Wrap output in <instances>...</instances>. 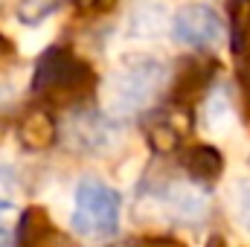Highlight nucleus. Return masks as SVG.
<instances>
[{
	"mask_svg": "<svg viewBox=\"0 0 250 247\" xmlns=\"http://www.w3.org/2000/svg\"><path fill=\"white\" fill-rule=\"evenodd\" d=\"M29 90L35 96V105H44L53 114L82 108L96 96L99 73L84 56L59 44L41 53V59L32 70Z\"/></svg>",
	"mask_w": 250,
	"mask_h": 247,
	"instance_id": "f257e3e1",
	"label": "nucleus"
},
{
	"mask_svg": "<svg viewBox=\"0 0 250 247\" xmlns=\"http://www.w3.org/2000/svg\"><path fill=\"white\" fill-rule=\"evenodd\" d=\"M169 67L154 56H125L105 82V105L114 117H134L157 105L169 90Z\"/></svg>",
	"mask_w": 250,
	"mask_h": 247,
	"instance_id": "f03ea898",
	"label": "nucleus"
},
{
	"mask_svg": "<svg viewBox=\"0 0 250 247\" xmlns=\"http://www.w3.org/2000/svg\"><path fill=\"white\" fill-rule=\"evenodd\" d=\"M123 218V195L102 178H82L73 192V230L82 239L105 242L117 236Z\"/></svg>",
	"mask_w": 250,
	"mask_h": 247,
	"instance_id": "7ed1b4c3",
	"label": "nucleus"
},
{
	"mask_svg": "<svg viewBox=\"0 0 250 247\" xmlns=\"http://www.w3.org/2000/svg\"><path fill=\"white\" fill-rule=\"evenodd\" d=\"M221 73V62L209 53H192L184 56L181 62L175 64L172 79H169V108L189 114L192 108H198V102L207 96V90L215 84Z\"/></svg>",
	"mask_w": 250,
	"mask_h": 247,
	"instance_id": "20e7f679",
	"label": "nucleus"
},
{
	"mask_svg": "<svg viewBox=\"0 0 250 247\" xmlns=\"http://www.w3.org/2000/svg\"><path fill=\"white\" fill-rule=\"evenodd\" d=\"M172 35L178 44L189 47L192 53H209L212 47H218L230 29L224 26L221 15L207 6V3H189L184 9L175 12L172 18Z\"/></svg>",
	"mask_w": 250,
	"mask_h": 247,
	"instance_id": "39448f33",
	"label": "nucleus"
},
{
	"mask_svg": "<svg viewBox=\"0 0 250 247\" xmlns=\"http://www.w3.org/2000/svg\"><path fill=\"white\" fill-rule=\"evenodd\" d=\"M15 247H76L70 236L53 224L50 212L38 204L26 206L15 227Z\"/></svg>",
	"mask_w": 250,
	"mask_h": 247,
	"instance_id": "423d86ee",
	"label": "nucleus"
},
{
	"mask_svg": "<svg viewBox=\"0 0 250 247\" xmlns=\"http://www.w3.org/2000/svg\"><path fill=\"white\" fill-rule=\"evenodd\" d=\"M67 143L82 154H99L114 143V123L96 111H79L67 125Z\"/></svg>",
	"mask_w": 250,
	"mask_h": 247,
	"instance_id": "0eeeda50",
	"label": "nucleus"
},
{
	"mask_svg": "<svg viewBox=\"0 0 250 247\" xmlns=\"http://www.w3.org/2000/svg\"><path fill=\"white\" fill-rule=\"evenodd\" d=\"M18 143L26 148V151H50L59 140V123H56V114L44 105H32L23 111V117L18 120Z\"/></svg>",
	"mask_w": 250,
	"mask_h": 247,
	"instance_id": "6e6552de",
	"label": "nucleus"
},
{
	"mask_svg": "<svg viewBox=\"0 0 250 247\" xmlns=\"http://www.w3.org/2000/svg\"><path fill=\"white\" fill-rule=\"evenodd\" d=\"M178 166L195 184H215L224 175V154L209 143H189L178 151Z\"/></svg>",
	"mask_w": 250,
	"mask_h": 247,
	"instance_id": "1a4fd4ad",
	"label": "nucleus"
},
{
	"mask_svg": "<svg viewBox=\"0 0 250 247\" xmlns=\"http://www.w3.org/2000/svg\"><path fill=\"white\" fill-rule=\"evenodd\" d=\"M178 114L181 111L166 108V111H151L143 120L146 143L151 145L154 154H169V151H181L184 148V128L178 123Z\"/></svg>",
	"mask_w": 250,
	"mask_h": 247,
	"instance_id": "9d476101",
	"label": "nucleus"
},
{
	"mask_svg": "<svg viewBox=\"0 0 250 247\" xmlns=\"http://www.w3.org/2000/svg\"><path fill=\"white\" fill-rule=\"evenodd\" d=\"M230 50L236 59V79H250V0H230Z\"/></svg>",
	"mask_w": 250,
	"mask_h": 247,
	"instance_id": "9b49d317",
	"label": "nucleus"
},
{
	"mask_svg": "<svg viewBox=\"0 0 250 247\" xmlns=\"http://www.w3.org/2000/svg\"><path fill=\"white\" fill-rule=\"evenodd\" d=\"M163 201H166L169 215H175L181 221H198L207 212V192L195 181L169 184L163 189Z\"/></svg>",
	"mask_w": 250,
	"mask_h": 247,
	"instance_id": "f8f14e48",
	"label": "nucleus"
},
{
	"mask_svg": "<svg viewBox=\"0 0 250 247\" xmlns=\"http://www.w3.org/2000/svg\"><path fill=\"white\" fill-rule=\"evenodd\" d=\"M166 6L160 0H140L134 3L131 15H128V29H131V38H151L154 32H160L166 26ZM172 26V21H169Z\"/></svg>",
	"mask_w": 250,
	"mask_h": 247,
	"instance_id": "ddd939ff",
	"label": "nucleus"
},
{
	"mask_svg": "<svg viewBox=\"0 0 250 247\" xmlns=\"http://www.w3.org/2000/svg\"><path fill=\"white\" fill-rule=\"evenodd\" d=\"M204 123L209 131H227V125L233 123V105L224 87H215L212 96L207 99V111H204Z\"/></svg>",
	"mask_w": 250,
	"mask_h": 247,
	"instance_id": "4468645a",
	"label": "nucleus"
},
{
	"mask_svg": "<svg viewBox=\"0 0 250 247\" xmlns=\"http://www.w3.org/2000/svg\"><path fill=\"white\" fill-rule=\"evenodd\" d=\"M59 0H23L18 6V21L21 23H41L47 15H53Z\"/></svg>",
	"mask_w": 250,
	"mask_h": 247,
	"instance_id": "2eb2a0df",
	"label": "nucleus"
},
{
	"mask_svg": "<svg viewBox=\"0 0 250 247\" xmlns=\"http://www.w3.org/2000/svg\"><path fill=\"white\" fill-rule=\"evenodd\" d=\"M233 209H236V218L239 224L250 233V181L236 184V195H233Z\"/></svg>",
	"mask_w": 250,
	"mask_h": 247,
	"instance_id": "dca6fc26",
	"label": "nucleus"
},
{
	"mask_svg": "<svg viewBox=\"0 0 250 247\" xmlns=\"http://www.w3.org/2000/svg\"><path fill=\"white\" fill-rule=\"evenodd\" d=\"M12 227H18V221H15V206H12L9 201H0V247H9V239L15 242Z\"/></svg>",
	"mask_w": 250,
	"mask_h": 247,
	"instance_id": "f3484780",
	"label": "nucleus"
},
{
	"mask_svg": "<svg viewBox=\"0 0 250 247\" xmlns=\"http://www.w3.org/2000/svg\"><path fill=\"white\" fill-rule=\"evenodd\" d=\"M125 247H187V245L181 239H175V236L154 233V236H137V239H131Z\"/></svg>",
	"mask_w": 250,
	"mask_h": 247,
	"instance_id": "a211bd4d",
	"label": "nucleus"
},
{
	"mask_svg": "<svg viewBox=\"0 0 250 247\" xmlns=\"http://www.w3.org/2000/svg\"><path fill=\"white\" fill-rule=\"evenodd\" d=\"M9 62H15V44L0 32V67H3V64H9Z\"/></svg>",
	"mask_w": 250,
	"mask_h": 247,
	"instance_id": "6ab92c4d",
	"label": "nucleus"
}]
</instances>
